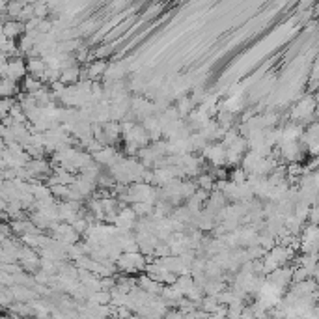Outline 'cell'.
<instances>
[{
    "mask_svg": "<svg viewBox=\"0 0 319 319\" xmlns=\"http://www.w3.org/2000/svg\"><path fill=\"white\" fill-rule=\"evenodd\" d=\"M202 159L217 170L228 166V153H226V148H224L222 142L207 144L205 150L202 151Z\"/></svg>",
    "mask_w": 319,
    "mask_h": 319,
    "instance_id": "3",
    "label": "cell"
},
{
    "mask_svg": "<svg viewBox=\"0 0 319 319\" xmlns=\"http://www.w3.org/2000/svg\"><path fill=\"white\" fill-rule=\"evenodd\" d=\"M26 65H28V75H32L36 78H43V75L47 73V62L41 56H30L26 58Z\"/></svg>",
    "mask_w": 319,
    "mask_h": 319,
    "instance_id": "8",
    "label": "cell"
},
{
    "mask_svg": "<svg viewBox=\"0 0 319 319\" xmlns=\"http://www.w3.org/2000/svg\"><path fill=\"white\" fill-rule=\"evenodd\" d=\"M116 265L125 273H137V271H142L146 267V256L138 250L137 252H124Z\"/></svg>",
    "mask_w": 319,
    "mask_h": 319,
    "instance_id": "5",
    "label": "cell"
},
{
    "mask_svg": "<svg viewBox=\"0 0 319 319\" xmlns=\"http://www.w3.org/2000/svg\"><path fill=\"white\" fill-rule=\"evenodd\" d=\"M310 224H313V226H319V205H313L312 211H310Z\"/></svg>",
    "mask_w": 319,
    "mask_h": 319,
    "instance_id": "9",
    "label": "cell"
},
{
    "mask_svg": "<svg viewBox=\"0 0 319 319\" xmlns=\"http://www.w3.org/2000/svg\"><path fill=\"white\" fill-rule=\"evenodd\" d=\"M120 155H122V153H120L114 146H103L97 153H93L91 157H93V163H97L99 166H104V168L109 170L111 166H114V163L120 159Z\"/></svg>",
    "mask_w": 319,
    "mask_h": 319,
    "instance_id": "7",
    "label": "cell"
},
{
    "mask_svg": "<svg viewBox=\"0 0 319 319\" xmlns=\"http://www.w3.org/2000/svg\"><path fill=\"white\" fill-rule=\"evenodd\" d=\"M299 248L302 254H319V226L308 224L299 237Z\"/></svg>",
    "mask_w": 319,
    "mask_h": 319,
    "instance_id": "4",
    "label": "cell"
},
{
    "mask_svg": "<svg viewBox=\"0 0 319 319\" xmlns=\"http://www.w3.org/2000/svg\"><path fill=\"white\" fill-rule=\"evenodd\" d=\"M313 97H315V103H317V109H315V116H319V91H317V93H313Z\"/></svg>",
    "mask_w": 319,
    "mask_h": 319,
    "instance_id": "10",
    "label": "cell"
},
{
    "mask_svg": "<svg viewBox=\"0 0 319 319\" xmlns=\"http://www.w3.org/2000/svg\"><path fill=\"white\" fill-rule=\"evenodd\" d=\"M315 109H317V103H315V97L313 95H304L299 103L293 104V109L289 112V118L295 124H306V122H312V118H315Z\"/></svg>",
    "mask_w": 319,
    "mask_h": 319,
    "instance_id": "1",
    "label": "cell"
},
{
    "mask_svg": "<svg viewBox=\"0 0 319 319\" xmlns=\"http://www.w3.org/2000/svg\"><path fill=\"white\" fill-rule=\"evenodd\" d=\"M137 222H138V215L135 213V209L131 207V205H124V207L120 209V213L116 215L114 219V226L118 230H125V232H131V230L137 228Z\"/></svg>",
    "mask_w": 319,
    "mask_h": 319,
    "instance_id": "6",
    "label": "cell"
},
{
    "mask_svg": "<svg viewBox=\"0 0 319 319\" xmlns=\"http://www.w3.org/2000/svg\"><path fill=\"white\" fill-rule=\"evenodd\" d=\"M2 77L21 84L26 77H28V65H26V58H12L4 60L2 64Z\"/></svg>",
    "mask_w": 319,
    "mask_h": 319,
    "instance_id": "2",
    "label": "cell"
}]
</instances>
